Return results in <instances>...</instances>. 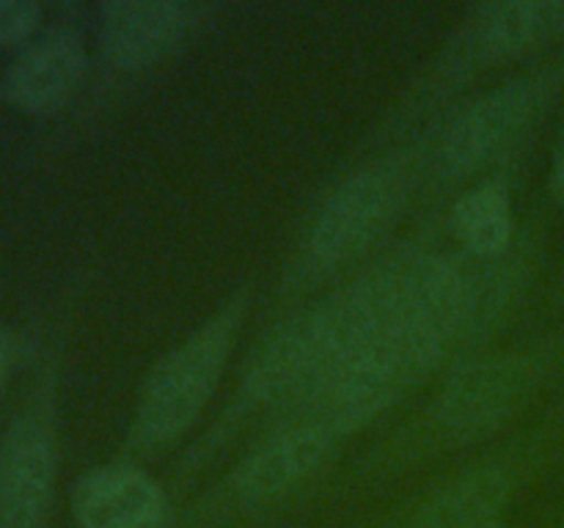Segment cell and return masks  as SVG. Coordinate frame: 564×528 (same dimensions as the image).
Wrapping results in <instances>:
<instances>
[{"instance_id":"cell-13","label":"cell","mask_w":564,"mask_h":528,"mask_svg":"<svg viewBox=\"0 0 564 528\" xmlns=\"http://www.w3.org/2000/svg\"><path fill=\"white\" fill-rule=\"evenodd\" d=\"M36 22V3H31V0H0V44L25 42Z\"/></svg>"},{"instance_id":"cell-2","label":"cell","mask_w":564,"mask_h":528,"mask_svg":"<svg viewBox=\"0 0 564 528\" xmlns=\"http://www.w3.org/2000/svg\"><path fill=\"white\" fill-rule=\"evenodd\" d=\"M402 176L389 165H369L341 182L308 226L306 251L319 267H339L361 256L394 220Z\"/></svg>"},{"instance_id":"cell-16","label":"cell","mask_w":564,"mask_h":528,"mask_svg":"<svg viewBox=\"0 0 564 528\" xmlns=\"http://www.w3.org/2000/svg\"><path fill=\"white\" fill-rule=\"evenodd\" d=\"M477 528H499V526H494V522H485V526H477Z\"/></svg>"},{"instance_id":"cell-1","label":"cell","mask_w":564,"mask_h":528,"mask_svg":"<svg viewBox=\"0 0 564 528\" xmlns=\"http://www.w3.org/2000/svg\"><path fill=\"white\" fill-rule=\"evenodd\" d=\"M237 302L193 330L149 372L135 407V435L147 446L169 443L193 427L213 399L237 330Z\"/></svg>"},{"instance_id":"cell-4","label":"cell","mask_w":564,"mask_h":528,"mask_svg":"<svg viewBox=\"0 0 564 528\" xmlns=\"http://www.w3.org/2000/svg\"><path fill=\"white\" fill-rule=\"evenodd\" d=\"M55 482V443L36 416H25L0 443V528H39Z\"/></svg>"},{"instance_id":"cell-8","label":"cell","mask_w":564,"mask_h":528,"mask_svg":"<svg viewBox=\"0 0 564 528\" xmlns=\"http://www.w3.org/2000/svg\"><path fill=\"white\" fill-rule=\"evenodd\" d=\"M336 435L312 421L292 424L240 462L235 487L248 501H268L306 482L330 454Z\"/></svg>"},{"instance_id":"cell-10","label":"cell","mask_w":564,"mask_h":528,"mask_svg":"<svg viewBox=\"0 0 564 528\" xmlns=\"http://www.w3.org/2000/svg\"><path fill=\"white\" fill-rule=\"evenodd\" d=\"M521 394V369L510 361L477 363L457 374L444 396V421L460 432L494 427L510 413Z\"/></svg>"},{"instance_id":"cell-7","label":"cell","mask_w":564,"mask_h":528,"mask_svg":"<svg viewBox=\"0 0 564 528\" xmlns=\"http://www.w3.org/2000/svg\"><path fill=\"white\" fill-rule=\"evenodd\" d=\"M191 20L174 0H113L99 6V44L119 69H143L182 42Z\"/></svg>"},{"instance_id":"cell-12","label":"cell","mask_w":564,"mask_h":528,"mask_svg":"<svg viewBox=\"0 0 564 528\" xmlns=\"http://www.w3.org/2000/svg\"><path fill=\"white\" fill-rule=\"evenodd\" d=\"M496 482L490 473H479V476L466 479L457 484L455 490L444 495L438 504L430 509L427 528H477L485 526V517L494 509L499 495H496Z\"/></svg>"},{"instance_id":"cell-6","label":"cell","mask_w":564,"mask_h":528,"mask_svg":"<svg viewBox=\"0 0 564 528\" xmlns=\"http://www.w3.org/2000/svg\"><path fill=\"white\" fill-rule=\"evenodd\" d=\"M86 75V50L69 28H53L25 42L3 75V94L28 113H47L69 102Z\"/></svg>"},{"instance_id":"cell-15","label":"cell","mask_w":564,"mask_h":528,"mask_svg":"<svg viewBox=\"0 0 564 528\" xmlns=\"http://www.w3.org/2000/svg\"><path fill=\"white\" fill-rule=\"evenodd\" d=\"M6 372H9V346H6L3 336H0V383L6 380Z\"/></svg>"},{"instance_id":"cell-5","label":"cell","mask_w":564,"mask_h":528,"mask_svg":"<svg viewBox=\"0 0 564 528\" xmlns=\"http://www.w3.org/2000/svg\"><path fill=\"white\" fill-rule=\"evenodd\" d=\"M72 515L80 528H165L169 501L141 468L108 462L77 479Z\"/></svg>"},{"instance_id":"cell-14","label":"cell","mask_w":564,"mask_h":528,"mask_svg":"<svg viewBox=\"0 0 564 528\" xmlns=\"http://www.w3.org/2000/svg\"><path fill=\"white\" fill-rule=\"evenodd\" d=\"M554 179H556V187L564 193V141L560 146V152H556V165H554Z\"/></svg>"},{"instance_id":"cell-9","label":"cell","mask_w":564,"mask_h":528,"mask_svg":"<svg viewBox=\"0 0 564 528\" xmlns=\"http://www.w3.org/2000/svg\"><path fill=\"white\" fill-rule=\"evenodd\" d=\"M564 31V0H510L479 6L471 42L485 55H516L551 42Z\"/></svg>"},{"instance_id":"cell-3","label":"cell","mask_w":564,"mask_h":528,"mask_svg":"<svg viewBox=\"0 0 564 528\" xmlns=\"http://www.w3.org/2000/svg\"><path fill=\"white\" fill-rule=\"evenodd\" d=\"M538 108V86L529 80L507 82L468 105L446 127L441 163L449 174H471L512 146Z\"/></svg>"},{"instance_id":"cell-11","label":"cell","mask_w":564,"mask_h":528,"mask_svg":"<svg viewBox=\"0 0 564 528\" xmlns=\"http://www.w3.org/2000/svg\"><path fill=\"white\" fill-rule=\"evenodd\" d=\"M452 229L471 256H499L512 237V207L505 187L485 182L463 193L452 209Z\"/></svg>"}]
</instances>
